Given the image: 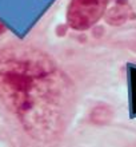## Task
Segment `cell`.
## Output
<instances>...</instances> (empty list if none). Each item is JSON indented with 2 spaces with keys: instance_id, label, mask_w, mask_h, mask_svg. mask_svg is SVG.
Masks as SVG:
<instances>
[{
  "instance_id": "1",
  "label": "cell",
  "mask_w": 136,
  "mask_h": 147,
  "mask_svg": "<svg viewBox=\"0 0 136 147\" xmlns=\"http://www.w3.org/2000/svg\"><path fill=\"white\" fill-rule=\"evenodd\" d=\"M70 96L68 82L50 56L33 48L0 50V98L32 135L58 131Z\"/></svg>"
},
{
  "instance_id": "2",
  "label": "cell",
  "mask_w": 136,
  "mask_h": 147,
  "mask_svg": "<svg viewBox=\"0 0 136 147\" xmlns=\"http://www.w3.org/2000/svg\"><path fill=\"white\" fill-rule=\"evenodd\" d=\"M111 0H70L67 24L72 30L86 31L105 15Z\"/></svg>"
},
{
  "instance_id": "4",
  "label": "cell",
  "mask_w": 136,
  "mask_h": 147,
  "mask_svg": "<svg viewBox=\"0 0 136 147\" xmlns=\"http://www.w3.org/2000/svg\"><path fill=\"white\" fill-rule=\"evenodd\" d=\"M7 31V28H5V26H4V23L3 22H1V20H0V36L3 35L4 32Z\"/></svg>"
},
{
  "instance_id": "3",
  "label": "cell",
  "mask_w": 136,
  "mask_h": 147,
  "mask_svg": "<svg viewBox=\"0 0 136 147\" xmlns=\"http://www.w3.org/2000/svg\"><path fill=\"white\" fill-rule=\"evenodd\" d=\"M105 20L112 26H120L128 19H135V12L127 0H116L112 7L107 8Z\"/></svg>"
}]
</instances>
